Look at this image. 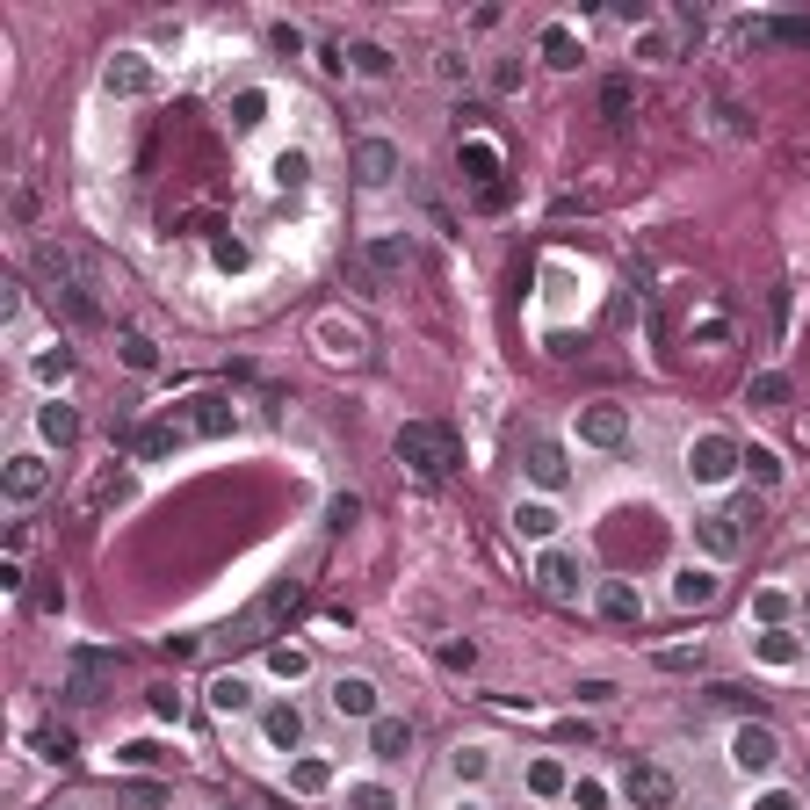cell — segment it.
Wrapping results in <instances>:
<instances>
[{"label": "cell", "instance_id": "19", "mask_svg": "<svg viewBox=\"0 0 810 810\" xmlns=\"http://www.w3.org/2000/svg\"><path fill=\"white\" fill-rule=\"evenodd\" d=\"M109 95H152V66L145 58H116L109 66Z\"/></svg>", "mask_w": 810, "mask_h": 810}, {"label": "cell", "instance_id": "29", "mask_svg": "<svg viewBox=\"0 0 810 810\" xmlns=\"http://www.w3.org/2000/svg\"><path fill=\"white\" fill-rule=\"evenodd\" d=\"M37 753H44V760H73V731H66V724H44V731H37Z\"/></svg>", "mask_w": 810, "mask_h": 810}, {"label": "cell", "instance_id": "22", "mask_svg": "<svg viewBox=\"0 0 810 810\" xmlns=\"http://www.w3.org/2000/svg\"><path fill=\"white\" fill-rule=\"evenodd\" d=\"M116 810H167V782H123Z\"/></svg>", "mask_w": 810, "mask_h": 810}, {"label": "cell", "instance_id": "46", "mask_svg": "<svg viewBox=\"0 0 810 810\" xmlns=\"http://www.w3.org/2000/svg\"><path fill=\"white\" fill-rule=\"evenodd\" d=\"M152 716H181V695L174 688H152Z\"/></svg>", "mask_w": 810, "mask_h": 810}, {"label": "cell", "instance_id": "5", "mask_svg": "<svg viewBox=\"0 0 810 810\" xmlns=\"http://www.w3.org/2000/svg\"><path fill=\"white\" fill-rule=\"evenodd\" d=\"M521 471H528V478H536L543 492H557V485H565V478H572V463H565V449H557V442H550V434H528V442H521Z\"/></svg>", "mask_w": 810, "mask_h": 810}, {"label": "cell", "instance_id": "18", "mask_svg": "<svg viewBox=\"0 0 810 810\" xmlns=\"http://www.w3.org/2000/svg\"><path fill=\"white\" fill-rule=\"evenodd\" d=\"M261 731H268V745H283V753H290V745L304 738V709H297V702H275V709L261 716Z\"/></svg>", "mask_w": 810, "mask_h": 810}, {"label": "cell", "instance_id": "26", "mask_svg": "<svg viewBox=\"0 0 810 810\" xmlns=\"http://www.w3.org/2000/svg\"><path fill=\"white\" fill-rule=\"evenodd\" d=\"M630 109H637L630 80H608V87H601V116H608V123H630Z\"/></svg>", "mask_w": 810, "mask_h": 810}, {"label": "cell", "instance_id": "17", "mask_svg": "<svg viewBox=\"0 0 810 810\" xmlns=\"http://www.w3.org/2000/svg\"><path fill=\"white\" fill-rule=\"evenodd\" d=\"M601 615H608V622H644L637 586H630V579H601Z\"/></svg>", "mask_w": 810, "mask_h": 810}, {"label": "cell", "instance_id": "30", "mask_svg": "<svg viewBox=\"0 0 810 810\" xmlns=\"http://www.w3.org/2000/svg\"><path fill=\"white\" fill-rule=\"evenodd\" d=\"M369 261H377V268H405V261H413V246H405V239H377V246H369Z\"/></svg>", "mask_w": 810, "mask_h": 810}, {"label": "cell", "instance_id": "24", "mask_svg": "<svg viewBox=\"0 0 810 810\" xmlns=\"http://www.w3.org/2000/svg\"><path fill=\"white\" fill-rule=\"evenodd\" d=\"M543 58H550V66H579V37H572L565 22H550V29H543Z\"/></svg>", "mask_w": 810, "mask_h": 810}, {"label": "cell", "instance_id": "32", "mask_svg": "<svg viewBox=\"0 0 810 810\" xmlns=\"http://www.w3.org/2000/svg\"><path fill=\"white\" fill-rule=\"evenodd\" d=\"M123 362H131V369H152V362H160V348H152L145 333H123Z\"/></svg>", "mask_w": 810, "mask_h": 810}, {"label": "cell", "instance_id": "20", "mask_svg": "<svg viewBox=\"0 0 810 810\" xmlns=\"http://www.w3.org/2000/svg\"><path fill=\"white\" fill-rule=\"evenodd\" d=\"M37 427H44V442H58V449H66V442H80V413H73V405H44V413H37Z\"/></svg>", "mask_w": 810, "mask_h": 810}, {"label": "cell", "instance_id": "35", "mask_svg": "<svg viewBox=\"0 0 810 810\" xmlns=\"http://www.w3.org/2000/svg\"><path fill=\"white\" fill-rule=\"evenodd\" d=\"M514 528H521V536H550L557 514H550V507H521V514H514Z\"/></svg>", "mask_w": 810, "mask_h": 810}, {"label": "cell", "instance_id": "1", "mask_svg": "<svg viewBox=\"0 0 810 810\" xmlns=\"http://www.w3.org/2000/svg\"><path fill=\"white\" fill-rule=\"evenodd\" d=\"M37 268L58 283L51 297H66V311H73L80 326H95V319H102V304H95V275L80 268V254H73V246H37Z\"/></svg>", "mask_w": 810, "mask_h": 810}, {"label": "cell", "instance_id": "25", "mask_svg": "<svg viewBox=\"0 0 810 810\" xmlns=\"http://www.w3.org/2000/svg\"><path fill=\"white\" fill-rule=\"evenodd\" d=\"M659 673H702V644H673V651H651Z\"/></svg>", "mask_w": 810, "mask_h": 810}, {"label": "cell", "instance_id": "2", "mask_svg": "<svg viewBox=\"0 0 810 810\" xmlns=\"http://www.w3.org/2000/svg\"><path fill=\"white\" fill-rule=\"evenodd\" d=\"M398 463H413L420 478H449L456 463H463V449H456V434H449V427L413 420V427H398Z\"/></svg>", "mask_w": 810, "mask_h": 810}, {"label": "cell", "instance_id": "6", "mask_svg": "<svg viewBox=\"0 0 810 810\" xmlns=\"http://www.w3.org/2000/svg\"><path fill=\"white\" fill-rule=\"evenodd\" d=\"M731 471H738V442H731V434H702V442L688 449V478L716 485V478H731Z\"/></svg>", "mask_w": 810, "mask_h": 810}, {"label": "cell", "instance_id": "14", "mask_svg": "<svg viewBox=\"0 0 810 810\" xmlns=\"http://www.w3.org/2000/svg\"><path fill=\"white\" fill-rule=\"evenodd\" d=\"M369 753L377 760H405L413 753V724H405V716H369Z\"/></svg>", "mask_w": 810, "mask_h": 810}, {"label": "cell", "instance_id": "28", "mask_svg": "<svg viewBox=\"0 0 810 810\" xmlns=\"http://www.w3.org/2000/svg\"><path fill=\"white\" fill-rule=\"evenodd\" d=\"M528 789H536V796H565V767H557V760H536V767H528Z\"/></svg>", "mask_w": 810, "mask_h": 810}, {"label": "cell", "instance_id": "21", "mask_svg": "<svg viewBox=\"0 0 810 810\" xmlns=\"http://www.w3.org/2000/svg\"><path fill=\"white\" fill-rule=\"evenodd\" d=\"M673 601H680V608H709V601H716V572H695V565H688V572L673 579Z\"/></svg>", "mask_w": 810, "mask_h": 810}, {"label": "cell", "instance_id": "16", "mask_svg": "<svg viewBox=\"0 0 810 810\" xmlns=\"http://www.w3.org/2000/svg\"><path fill=\"white\" fill-rule=\"evenodd\" d=\"M463 174H471L478 181V196H500V152H492V145H463Z\"/></svg>", "mask_w": 810, "mask_h": 810}, {"label": "cell", "instance_id": "13", "mask_svg": "<svg viewBox=\"0 0 810 810\" xmlns=\"http://www.w3.org/2000/svg\"><path fill=\"white\" fill-rule=\"evenodd\" d=\"M326 702H333L340 716H377V680H362V673H340L333 688H326Z\"/></svg>", "mask_w": 810, "mask_h": 810}, {"label": "cell", "instance_id": "40", "mask_svg": "<svg viewBox=\"0 0 810 810\" xmlns=\"http://www.w3.org/2000/svg\"><path fill=\"white\" fill-rule=\"evenodd\" d=\"M355 66L362 73H391V51L384 44H355Z\"/></svg>", "mask_w": 810, "mask_h": 810}, {"label": "cell", "instance_id": "45", "mask_svg": "<svg viewBox=\"0 0 810 810\" xmlns=\"http://www.w3.org/2000/svg\"><path fill=\"white\" fill-rule=\"evenodd\" d=\"M789 615V594H760V622H782Z\"/></svg>", "mask_w": 810, "mask_h": 810}, {"label": "cell", "instance_id": "12", "mask_svg": "<svg viewBox=\"0 0 810 810\" xmlns=\"http://www.w3.org/2000/svg\"><path fill=\"white\" fill-rule=\"evenodd\" d=\"M44 492H51V463L44 456H15L8 463V500L29 507V500H44Z\"/></svg>", "mask_w": 810, "mask_h": 810}, {"label": "cell", "instance_id": "31", "mask_svg": "<svg viewBox=\"0 0 810 810\" xmlns=\"http://www.w3.org/2000/svg\"><path fill=\"white\" fill-rule=\"evenodd\" d=\"M738 463H745V471H753V485H774V478H782V463H774L767 449H745Z\"/></svg>", "mask_w": 810, "mask_h": 810}, {"label": "cell", "instance_id": "44", "mask_svg": "<svg viewBox=\"0 0 810 810\" xmlns=\"http://www.w3.org/2000/svg\"><path fill=\"white\" fill-rule=\"evenodd\" d=\"M355 810H391V789H377V782L355 789Z\"/></svg>", "mask_w": 810, "mask_h": 810}, {"label": "cell", "instance_id": "41", "mask_svg": "<svg viewBox=\"0 0 810 810\" xmlns=\"http://www.w3.org/2000/svg\"><path fill=\"white\" fill-rule=\"evenodd\" d=\"M261 109H268L261 95H239V102H232V123H239V131H254V123H261Z\"/></svg>", "mask_w": 810, "mask_h": 810}, {"label": "cell", "instance_id": "3", "mask_svg": "<svg viewBox=\"0 0 810 810\" xmlns=\"http://www.w3.org/2000/svg\"><path fill=\"white\" fill-rule=\"evenodd\" d=\"M622 796H630L637 810H666V803L680 796V782H673V767H659V760H630V774H622Z\"/></svg>", "mask_w": 810, "mask_h": 810}, {"label": "cell", "instance_id": "10", "mask_svg": "<svg viewBox=\"0 0 810 810\" xmlns=\"http://www.w3.org/2000/svg\"><path fill=\"white\" fill-rule=\"evenodd\" d=\"M536 579H543V594H550V601H579V557H572V550H543Z\"/></svg>", "mask_w": 810, "mask_h": 810}, {"label": "cell", "instance_id": "7", "mask_svg": "<svg viewBox=\"0 0 810 810\" xmlns=\"http://www.w3.org/2000/svg\"><path fill=\"white\" fill-rule=\"evenodd\" d=\"M774 760H782V738H774L767 724H745V731L731 738V767H738V774H767Z\"/></svg>", "mask_w": 810, "mask_h": 810}, {"label": "cell", "instance_id": "8", "mask_svg": "<svg viewBox=\"0 0 810 810\" xmlns=\"http://www.w3.org/2000/svg\"><path fill=\"white\" fill-rule=\"evenodd\" d=\"M355 181H362V189H391V181H398V145L391 138H362L355 145Z\"/></svg>", "mask_w": 810, "mask_h": 810}, {"label": "cell", "instance_id": "34", "mask_svg": "<svg viewBox=\"0 0 810 810\" xmlns=\"http://www.w3.org/2000/svg\"><path fill=\"white\" fill-rule=\"evenodd\" d=\"M304 174H311L304 152H283V160H275V181H283V189H304Z\"/></svg>", "mask_w": 810, "mask_h": 810}, {"label": "cell", "instance_id": "37", "mask_svg": "<svg viewBox=\"0 0 810 810\" xmlns=\"http://www.w3.org/2000/svg\"><path fill=\"white\" fill-rule=\"evenodd\" d=\"M760 659H774V666H789V659H796V637H782V630H767V637H760Z\"/></svg>", "mask_w": 810, "mask_h": 810}, {"label": "cell", "instance_id": "15", "mask_svg": "<svg viewBox=\"0 0 810 810\" xmlns=\"http://www.w3.org/2000/svg\"><path fill=\"white\" fill-rule=\"evenodd\" d=\"M181 434H232V405L225 398H189V413H174Z\"/></svg>", "mask_w": 810, "mask_h": 810}, {"label": "cell", "instance_id": "9", "mask_svg": "<svg viewBox=\"0 0 810 810\" xmlns=\"http://www.w3.org/2000/svg\"><path fill=\"white\" fill-rule=\"evenodd\" d=\"M579 434H586L594 449H622V442H630V413H622V405H586Z\"/></svg>", "mask_w": 810, "mask_h": 810}, {"label": "cell", "instance_id": "39", "mask_svg": "<svg viewBox=\"0 0 810 810\" xmlns=\"http://www.w3.org/2000/svg\"><path fill=\"white\" fill-rule=\"evenodd\" d=\"M485 767H492V760H485V745H463V753H456V774H463V782H478Z\"/></svg>", "mask_w": 810, "mask_h": 810}, {"label": "cell", "instance_id": "4", "mask_svg": "<svg viewBox=\"0 0 810 810\" xmlns=\"http://www.w3.org/2000/svg\"><path fill=\"white\" fill-rule=\"evenodd\" d=\"M297 601H304V594H297V579H275L268 594H261L254 608H246L239 622H232V644H261V630H268V622L283 615V608H297Z\"/></svg>", "mask_w": 810, "mask_h": 810}, {"label": "cell", "instance_id": "47", "mask_svg": "<svg viewBox=\"0 0 810 810\" xmlns=\"http://www.w3.org/2000/svg\"><path fill=\"white\" fill-rule=\"evenodd\" d=\"M753 810H796V796H782V789H774V796H760Z\"/></svg>", "mask_w": 810, "mask_h": 810}, {"label": "cell", "instance_id": "38", "mask_svg": "<svg viewBox=\"0 0 810 810\" xmlns=\"http://www.w3.org/2000/svg\"><path fill=\"white\" fill-rule=\"evenodd\" d=\"M716 702H724V709H760V695L753 688H731V680H716V688H709Z\"/></svg>", "mask_w": 810, "mask_h": 810}, {"label": "cell", "instance_id": "11", "mask_svg": "<svg viewBox=\"0 0 810 810\" xmlns=\"http://www.w3.org/2000/svg\"><path fill=\"white\" fill-rule=\"evenodd\" d=\"M738 521H745V514H702V521H695L702 550H709V557H738V550H745V528H738Z\"/></svg>", "mask_w": 810, "mask_h": 810}, {"label": "cell", "instance_id": "42", "mask_svg": "<svg viewBox=\"0 0 810 810\" xmlns=\"http://www.w3.org/2000/svg\"><path fill=\"white\" fill-rule=\"evenodd\" d=\"M268 44H275V51H283V58H297V51H304V37H297V29H290V22H275V29H268Z\"/></svg>", "mask_w": 810, "mask_h": 810}, {"label": "cell", "instance_id": "33", "mask_svg": "<svg viewBox=\"0 0 810 810\" xmlns=\"http://www.w3.org/2000/svg\"><path fill=\"white\" fill-rule=\"evenodd\" d=\"M326 782H333V767H326V760H297V789H304V796H319Z\"/></svg>", "mask_w": 810, "mask_h": 810}, {"label": "cell", "instance_id": "23", "mask_svg": "<svg viewBox=\"0 0 810 810\" xmlns=\"http://www.w3.org/2000/svg\"><path fill=\"white\" fill-rule=\"evenodd\" d=\"M210 702H217V709H225V716H239L246 702H254V688H246V680H239V673H217V680H210Z\"/></svg>", "mask_w": 810, "mask_h": 810}, {"label": "cell", "instance_id": "43", "mask_svg": "<svg viewBox=\"0 0 810 810\" xmlns=\"http://www.w3.org/2000/svg\"><path fill=\"white\" fill-rule=\"evenodd\" d=\"M66 362H73L66 348H44V355H37V377H66Z\"/></svg>", "mask_w": 810, "mask_h": 810}, {"label": "cell", "instance_id": "48", "mask_svg": "<svg viewBox=\"0 0 810 810\" xmlns=\"http://www.w3.org/2000/svg\"><path fill=\"white\" fill-rule=\"evenodd\" d=\"M225 810H239V803H225Z\"/></svg>", "mask_w": 810, "mask_h": 810}, {"label": "cell", "instance_id": "27", "mask_svg": "<svg viewBox=\"0 0 810 810\" xmlns=\"http://www.w3.org/2000/svg\"><path fill=\"white\" fill-rule=\"evenodd\" d=\"M745 398H753V405H782V398H789V377H782V369H760Z\"/></svg>", "mask_w": 810, "mask_h": 810}, {"label": "cell", "instance_id": "36", "mask_svg": "<svg viewBox=\"0 0 810 810\" xmlns=\"http://www.w3.org/2000/svg\"><path fill=\"white\" fill-rule=\"evenodd\" d=\"M767 37H782V44L810 51V22H803V15H789V22H767Z\"/></svg>", "mask_w": 810, "mask_h": 810}]
</instances>
